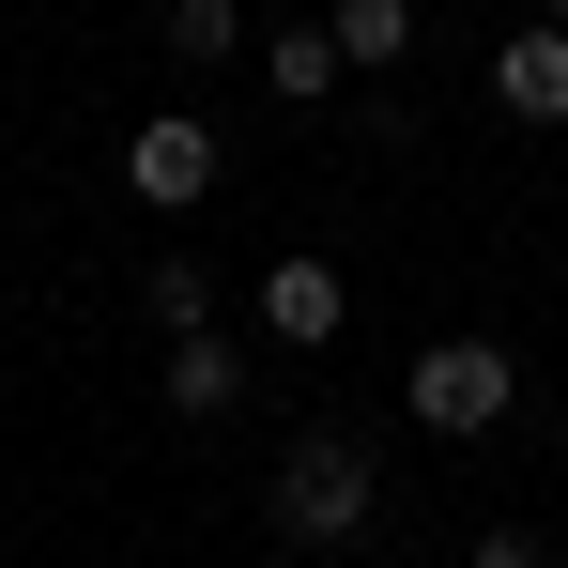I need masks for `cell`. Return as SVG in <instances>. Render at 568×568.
<instances>
[{
    "label": "cell",
    "mask_w": 568,
    "mask_h": 568,
    "mask_svg": "<svg viewBox=\"0 0 568 568\" xmlns=\"http://www.w3.org/2000/svg\"><path fill=\"white\" fill-rule=\"evenodd\" d=\"M369 491H384V446H369V430H292V462H277V538H292V554L369 538Z\"/></svg>",
    "instance_id": "cell-1"
},
{
    "label": "cell",
    "mask_w": 568,
    "mask_h": 568,
    "mask_svg": "<svg viewBox=\"0 0 568 568\" xmlns=\"http://www.w3.org/2000/svg\"><path fill=\"white\" fill-rule=\"evenodd\" d=\"M399 415H415V430H446V446L507 430V415H523V369H507V338H430V354H415V384H399Z\"/></svg>",
    "instance_id": "cell-2"
},
{
    "label": "cell",
    "mask_w": 568,
    "mask_h": 568,
    "mask_svg": "<svg viewBox=\"0 0 568 568\" xmlns=\"http://www.w3.org/2000/svg\"><path fill=\"white\" fill-rule=\"evenodd\" d=\"M246 323H262V338H277V354H323V338H338V323H354V277H338V262H323V246H277V262H262V277H246Z\"/></svg>",
    "instance_id": "cell-3"
},
{
    "label": "cell",
    "mask_w": 568,
    "mask_h": 568,
    "mask_svg": "<svg viewBox=\"0 0 568 568\" xmlns=\"http://www.w3.org/2000/svg\"><path fill=\"white\" fill-rule=\"evenodd\" d=\"M123 185L154 200V215H200V200L231 185V154H215V123H200V108H154V123L123 139Z\"/></svg>",
    "instance_id": "cell-4"
},
{
    "label": "cell",
    "mask_w": 568,
    "mask_h": 568,
    "mask_svg": "<svg viewBox=\"0 0 568 568\" xmlns=\"http://www.w3.org/2000/svg\"><path fill=\"white\" fill-rule=\"evenodd\" d=\"M491 108H507V123H568V31L523 16V31L491 47Z\"/></svg>",
    "instance_id": "cell-5"
},
{
    "label": "cell",
    "mask_w": 568,
    "mask_h": 568,
    "mask_svg": "<svg viewBox=\"0 0 568 568\" xmlns=\"http://www.w3.org/2000/svg\"><path fill=\"white\" fill-rule=\"evenodd\" d=\"M338 78H354V62H338L323 16H277V31H262V93H277V108H323Z\"/></svg>",
    "instance_id": "cell-6"
},
{
    "label": "cell",
    "mask_w": 568,
    "mask_h": 568,
    "mask_svg": "<svg viewBox=\"0 0 568 568\" xmlns=\"http://www.w3.org/2000/svg\"><path fill=\"white\" fill-rule=\"evenodd\" d=\"M323 31H338V62H354V78H399V62H415V0H338V16H323Z\"/></svg>",
    "instance_id": "cell-7"
},
{
    "label": "cell",
    "mask_w": 568,
    "mask_h": 568,
    "mask_svg": "<svg viewBox=\"0 0 568 568\" xmlns=\"http://www.w3.org/2000/svg\"><path fill=\"white\" fill-rule=\"evenodd\" d=\"M231 399H246V338H215V323L170 338V415H231Z\"/></svg>",
    "instance_id": "cell-8"
},
{
    "label": "cell",
    "mask_w": 568,
    "mask_h": 568,
    "mask_svg": "<svg viewBox=\"0 0 568 568\" xmlns=\"http://www.w3.org/2000/svg\"><path fill=\"white\" fill-rule=\"evenodd\" d=\"M170 62H262L246 47V0H170Z\"/></svg>",
    "instance_id": "cell-9"
},
{
    "label": "cell",
    "mask_w": 568,
    "mask_h": 568,
    "mask_svg": "<svg viewBox=\"0 0 568 568\" xmlns=\"http://www.w3.org/2000/svg\"><path fill=\"white\" fill-rule=\"evenodd\" d=\"M139 292H154V338H200V323H215V277H200L185 246H154V277H139Z\"/></svg>",
    "instance_id": "cell-10"
},
{
    "label": "cell",
    "mask_w": 568,
    "mask_h": 568,
    "mask_svg": "<svg viewBox=\"0 0 568 568\" xmlns=\"http://www.w3.org/2000/svg\"><path fill=\"white\" fill-rule=\"evenodd\" d=\"M462 568H538V538H523V523H491V538H462Z\"/></svg>",
    "instance_id": "cell-11"
},
{
    "label": "cell",
    "mask_w": 568,
    "mask_h": 568,
    "mask_svg": "<svg viewBox=\"0 0 568 568\" xmlns=\"http://www.w3.org/2000/svg\"><path fill=\"white\" fill-rule=\"evenodd\" d=\"M538 31H568V0H538Z\"/></svg>",
    "instance_id": "cell-12"
}]
</instances>
